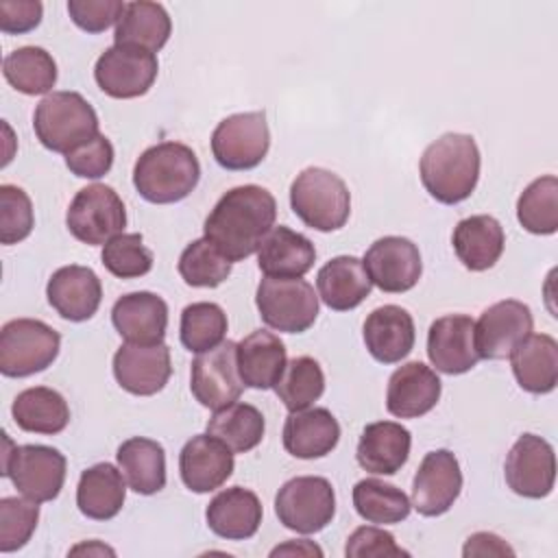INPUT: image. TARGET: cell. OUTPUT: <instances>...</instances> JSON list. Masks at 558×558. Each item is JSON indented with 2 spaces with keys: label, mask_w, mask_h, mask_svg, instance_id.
<instances>
[{
  "label": "cell",
  "mask_w": 558,
  "mask_h": 558,
  "mask_svg": "<svg viewBox=\"0 0 558 558\" xmlns=\"http://www.w3.org/2000/svg\"><path fill=\"white\" fill-rule=\"evenodd\" d=\"M44 7L37 0H2L0 2V31L7 35H22L39 26Z\"/></svg>",
  "instance_id": "obj_50"
},
{
  "label": "cell",
  "mask_w": 558,
  "mask_h": 558,
  "mask_svg": "<svg viewBox=\"0 0 558 558\" xmlns=\"http://www.w3.org/2000/svg\"><path fill=\"white\" fill-rule=\"evenodd\" d=\"M290 207L303 225L316 231L344 227L351 214L347 183L327 168H305L290 185Z\"/></svg>",
  "instance_id": "obj_5"
},
{
  "label": "cell",
  "mask_w": 558,
  "mask_h": 558,
  "mask_svg": "<svg viewBox=\"0 0 558 558\" xmlns=\"http://www.w3.org/2000/svg\"><path fill=\"white\" fill-rule=\"evenodd\" d=\"M318 296L329 310L347 312L357 307L373 288L362 259L353 255H338L329 259L316 275Z\"/></svg>",
  "instance_id": "obj_31"
},
{
  "label": "cell",
  "mask_w": 558,
  "mask_h": 558,
  "mask_svg": "<svg viewBox=\"0 0 558 558\" xmlns=\"http://www.w3.org/2000/svg\"><path fill=\"white\" fill-rule=\"evenodd\" d=\"M504 475L512 493L527 499L547 497L556 482L554 447L536 434L519 436L506 456Z\"/></svg>",
  "instance_id": "obj_14"
},
{
  "label": "cell",
  "mask_w": 558,
  "mask_h": 558,
  "mask_svg": "<svg viewBox=\"0 0 558 558\" xmlns=\"http://www.w3.org/2000/svg\"><path fill=\"white\" fill-rule=\"evenodd\" d=\"M111 323L126 342L157 344L166 336L168 305L153 292H129L113 303Z\"/></svg>",
  "instance_id": "obj_23"
},
{
  "label": "cell",
  "mask_w": 558,
  "mask_h": 558,
  "mask_svg": "<svg viewBox=\"0 0 558 558\" xmlns=\"http://www.w3.org/2000/svg\"><path fill=\"white\" fill-rule=\"evenodd\" d=\"M177 268L192 288H216L231 275V262L207 238L190 242L179 255Z\"/></svg>",
  "instance_id": "obj_43"
},
{
  "label": "cell",
  "mask_w": 558,
  "mask_h": 558,
  "mask_svg": "<svg viewBox=\"0 0 558 558\" xmlns=\"http://www.w3.org/2000/svg\"><path fill=\"white\" fill-rule=\"evenodd\" d=\"M65 225L78 242L105 246L126 227V209L113 187L94 183L76 192L68 207Z\"/></svg>",
  "instance_id": "obj_10"
},
{
  "label": "cell",
  "mask_w": 558,
  "mask_h": 558,
  "mask_svg": "<svg viewBox=\"0 0 558 558\" xmlns=\"http://www.w3.org/2000/svg\"><path fill=\"white\" fill-rule=\"evenodd\" d=\"M364 270L371 281L390 294L412 290L423 272L418 246L401 235H386L375 240L364 253Z\"/></svg>",
  "instance_id": "obj_16"
},
{
  "label": "cell",
  "mask_w": 558,
  "mask_h": 558,
  "mask_svg": "<svg viewBox=\"0 0 558 558\" xmlns=\"http://www.w3.org/2000/svg\"><path fill=\"white\" fill-rule=\"evenodd\" d=\"M512 556L514 549L493 532H475L466 538L462 556Z\"/></svg>",
  "instance_id": "obj_51"
},
{
  "label": "cell",
  "mask_w": 558,
  "mask_h": 558,
  "mask_svg": "<svg viewBox=\"0 0 558 558\" xmlns=\"http://www.w3.org/2000/svg\"><path fill=\"white\" fill-rule=\"evenodd\" d=\"M286 362V344L272 331L257 329L238 342V371L248 388H275Z\"/></svg>",
  "instance_id": "obj_32"
},
{
  "label": "cell",
  "mask_w": 558,
  "mask_h": 558,
  "mask_svg": "<svg viewBox=\"0 0 558 558\" xmlns=\"http://www.w3.org/2000/svg\"><path fill=\"white\" fill-rule=\"evenodd\" d=\"M532 310L517 301L506 299L486 307L473 325L475 351L480 360H504L510 351L532 333Z\"/></svg>",
  "instance_id": "obj_15"
},
{
  "label": "cell",
  "mask_w": 558,
  "mask_h": 558,
  "mask_svg": "<svg viewBox=\"0 0 558 558\" xmlns=\"http://www.w3.org/2000/svg\"><path fill=\"white\" fill-rule=\"evenodd\" d=\"M340 440V425L327 408L290 412L283 423V447L290 456L314 460L331 453Z\"/></svg>",
  "instance_id": "obj_25"
},
{
  "label": "cell",
  "mask_w": 558,
  "mask_h": 558,
  "mask_svg": "<svg viewBox=\"0 0 558 558\" xmlns=\"http://www.w3.org/2000/svg\"><path fill=\"white\" fill-rule=\"evenodd\" d=\"M124 4L120 0H70L68 13L81 31L102 33L111 24H118Z\"/></svg>",
  "instance_id": "obj_48"
},
{
  "label": "cell",
  "mask_w": 558,
  "mask_h": 558,
  "mask_svg": "<svg viewBox=\"0 0 558 558\" xmlns=\"http://www.w3.org/2000/svg\"><path fill=\"white\" fill-rule=\"evenodd\" d=\"M201 179V163L194 150L181 142H159L146 148L133 168L137 194L155 205L183 201Z\"/></svg>",
  "instance_id": "obj_3"
},
{
  "label": "cell",
  "mask_w": 558,
  "mask_h": 558,
  "mask_svg": "<svg viewBox=\"0 0 558 558\" xmlns=\"http://www.w3.org/2000/svg\"><path fill=\"white\" fill-rule=\"evenodd\" d=\"M39 521V506L33 499L2 497L0 499V551L11 554L24 547Z\"/></svg>",
  "instance_id": "obj_45"
},
{
  "label": "cell",
  "mask_w": 558,
  "mask_h": 558,
  "mask_svg": "<svg viewBox=\"0 0 558 558\" xmlns=\"http://www.w3.org/2000/svg\"><path fill=\"white\" fill-rule=\"evenodd\" d=\"M190 390L201 405L214 412L238 401L244 390L238 371V344L227 340L198 353L192 362Z\"/></svg>",
  "instance_id": "obj_12"
},
{
  "label": "cell",
  "mask_w": 558,
  "mask_h": 558,
  "mask_svg": "<svg viewBox=\"0 0 558 558\" xmlns=\"http://www.w3.org/2000/svg\"><path fill=\"white\" fill-rule=\"evenodd\" d=\"M46 296L61 318L83 323L96 314L102 299V286L92 268L70 264L52 272L46 286Z\"/></svg>",
  "instance_id": "obj_20"
},
{
  "label": "cell",
  "mask_w": 558,
  "mask_h": 558,
  "mask_svg": "<svg viewBox=\"0 0 558 558\" xmlns=\"http://www.w3.org/2000/svg\"><path fill=\"white\" fill-rule=\"evenodd\" d=\"M270 148V131L264 111L233 113L211 133L214 159L227 170H251Z\"/></svg>",
  "instance_id": "obj_11"
},
{
  "label": "cell",
  "mask_w": 558,
  "mask_h": 558,
  "mask_svg": "<svg viewBox=\"0 0 558 558\" xmlns=\"http://www.w3.org/2000/svg\"><path fill=\"white\" fill-rule=\"evenodd\" d=\"M2 475L28 499L44 504L59 497L65 482V456L48 445H13L2 434Z\"/></svg>",
  "instance_id": "obj_6"
},
{
  "label": "cell",
  "mask_w": 558,
  "mask_h": 558,
  "mask_svg": "<svg viewBox=\"0 0 558 558\" xmlns=\"http://www.w3.org/2000/svg\"><path fill=\"white\" fill-rule=\"evenodd\" d=\"M170 349L163 342L135 344L124 342L113 355V377L131 395H157L170 379Z\"/></svg>",
  "instance_id": "obj_18"
},
{
  "label": "cell",
  "mask_w": 558,
  "mask_h": 558,
  "mask_svg": "<svg viewBox=\"0 0 558 558\" xmlns=\"http://www.w3.org/2000/svg\"><path fill=\"white\" fill-rule=\"evenodd\" d=\"M344 554L349 558H386V556H410L395 543V536L375 525H362L347 538Z\"/></svg>",
  "instance_id": "obj_49"
},
{
  "label": "cell",
  "mask_w": 558,
  "mask_h": 558,
  "mask_svg": "<svg viewBox=\"0 0 558 558\" xmlns=\"http://www.w3.org/2000/svg\"><path fill=\"white\" fill-rule=\"evenodd\" d=\"M116 458L129 488L137 495H155L166 486V451L157 440L133 436L118 447Z\"/></svg>",
  "instance_id": "obj_35"
},
{
  "label": "cell",
  "mask_w": 558,
  "mask_h": 558,
  "mask_svg": "<svg viewBox=\"0 0 558 558\" xmlns=\"http://www.w3.org/2000/svg\"><path fill=\"white\" fill-rule=\"evenodd\" d=\"M255 305L262 320L283 333H303L318 316V296L301 277H264L255 292Z\"/></svg>",
  "instance_id": "obj_9"
},
{
  "label": "cell",
  "mask_w": 558,
  "mask_h": 558,
  "mask_svg": "<svg viewBox=\"0 0 558 558\" xmlns=\"http://www.w3.org/2000/svg\"><path fill=\"white\" fill-rule=\"evenodd\" d=\"M442 384L427 364L408 362L399 366L386 388V410L397 418H416L436 408Z\"/></svg>",
  "instance_id": "obj_22"
},
{
  "label": "cell",
  "mask_w": 558,
  "mask_h": 558,
  "mask_svg": "<svg viewBox=\"0 0 558 558\" xmlns=\"http://www.w3.org/2000/svg\"><path fill=\"white\" fill-rule=\"evenodd\" d=\"M275 512L283 527L299 534L325 530L336 514V493L320 475H299L288 480L277 497Z\"/></svg>",
  "instance_id": "obj_8"
},
{
  "label": "cell",
  "mask_w": 558,
  "mask_h": 558,
  "mask_svg": "<svg viewBox=\"0 0 558 558\" xmlns=\"http://www.w3.org/2000/svg\"><path fill=\"white\" fill-rule=\"evenodd\" d=\"M517 384L532 395H547L558 384V342L547 333H530L510 351Z\"/></svg>",
  "instance_id": "obj_29"
},
{
  "label": "cell",
  "mask_w": 558,
  "mask_h": 558,
  "mask_svg": "<svg viewBox=\"0 0 558 558\" xmlns=\"http://www.w3.org/2000/svg\"><path fill=\"white\" fill-rule=\"evenodd\" d=\"M61 336L37 318H13L0 331V373L28 377L46 371L59 355Z\"/></svg>",
  "instance_id": "obj_7"
},
{
  "label": "cell",
  "mask_w": 558,
  "mask_h": 558,
  "mask_svg": "<svg viewBox=\"0 0 558 558\" xmlns=\"http://www.w3.org/2000/svg\"><path fill=\"white\" fill-rule=\"evenodd\" d=\"M355 512L368 523H401L412 510L408 495L381 480L366 477L353 486Z\"/></svg>",
  "instance_id": "obj_39"
},
{
  "label": "cell",
  "mask_w": 558,
  "mask_h": 558,
  "mask_svg": "<svg viewBox=\"0 0 558 558\" xmlns=\"http://www.w3.org/2000/svg\"><path fill=\"white\" fill-rule=\"evenodd\" d=\"M33 129L41 146L68 155L98 135V116L78 92H52L35 107Z\"/></svg>",
  "instance_id": "obj_4"
},
{
  "label": "cell",
  "mask_w": 558,
  "mask_h": 558,
  "mask_svg": "<svg viewBox=\"0 0 558 558\" xmlns=\"http://www.w3.org/2000/svg\"><path fill=\"white\" fill-rule=\"evenodd\" d=\"M368 353L381 364L401 362L414 347V320L408 310L399 305L375 307L362 327Z\"/></svg>",
  "instance_id": "obj_24"
},
{
  "label": "cell",
  "mask_w": 558,
  "mask_h": 558,
  "mask_svg": "<svg viewBox=\"0 0 558 558\" xmlns=\"http://www.w3.org/2000/svg\"><path fill=\"white\" fill-rule=\"evenodd\" d=\"M517 220L534 235H551L558 229V179H534L517 201Z\"/></svg>",
  "instance_id": "obj_40"
},
{
  "label": "cell",
  "mask_w": 558,
  "mask_h": 558,
  "mask_svg": "<svg viewBox=\"0 0 558 558\" xmlns=\"http://www.w3.org/2000/svg\"><path fill=\"white\" fill-rule=\"evenodd\" d=\"M279 401L290 410H305L325 392V373L310 355H299L286 362V368L275 384Z\"/></svg>",
  "instance_id": "obj_41"
},
{
  "label": "cell",
  "mask_w": 558,
  "mask_h": 558,
  "mask_svg": "<svg viewBox=\"0 0 558 558\" xmlns=\"http://www.w3.org/2000/svg\"><path fill=\"white\" fill-rule=\"evenodd\" d=\"M65 166L72 174L81 179H100L113 166V146L102 133H98L72 153H68Z\"/></svg>",
  "instance_id": "obj_47"
},
{
  "label": "cell",
  "mask_w": 558,
  "mask_h": 558,
  "mask_svg": "<svg viewBox=\"0 0 558 558\" xmlns=\"http://www.w3.org/2000/svg\"><path fill=\"white\" fill-rule=\"evenodd\" d=\"M105 268L120 279L144 277L153 268V253L144 246L140 233H120L111 238L100 253Z\"/></svg>",
  "instance_id": "obj_44"
},
{
  "label": "cell",
  "mask_w": 558,
  "mask_h": 558,
  "mask_svg": "<svg viewBox=\"0 0 558 558\" xmlns=\"http://www.w3.org/2000/svg\"><path fill=\"white\" fill-rule=\"evenodd\" d=\"M227 333V314L220 305L209 301H198L187 305L181 312L179 336L187 351L203 353L220 342H225Z\"/></svg>",
  "instance_id": "obj_42"
},
{
  "label": "cell",
  "mask_w": 558,
  "mask_h": 558,
  "mask_svg": "<svg viewBox=\"0 0 558 558\" xmlns=\"http://www.w3.org/2000/svg\"><path fill=\"white\" fill-rule=\"evenodd\" d=\"M279 554H296V556H323V549L310 541H288L286 545H279L270 551V556H279Z\"/></svg>",
  "instance_id": "obj_52"
},
{
  "label": "cell",
  "mask_w": 558,
  "mask_h": 558,
  "mask_svg": "<svg viewBox=\"0 0 558 558\" xmlns=\"http://www.w3.org/2000/svg\"><path fill=\"white\" fill-rule=\"evenodd\" d=\"M11 414L15 425L31 434L52 436L63 432L70 423L68 401L63 399L61 392L46 386L22 390L13 399Z\"/></svg>",
  "instance_id": "obj_36"
},
{
  "label": "cell",
  "mask_w": 558,
  "mask_h": 558,
  "mask_svg": "<svg viewBox=\"0 0 558 558\" xmlns=\"http://www.w3.org/2000/svg\"><path fill=\"white\" fill-rule=\"evenodd\" d=\"M462 490V471L449 449L429 451L412 480V506L423 517L445 514Z\"/></svg>",
  "instance_id": "obj_17"
},
{
  "label": "cell",
  "mask_w": 558,
  "mask_h": 558,
  "mask_svg": "<svg viewBox=\"0 0 558 558\" xmlns=\"http://www.w3.org/2000/svg\"><path fill=\"white\" fill-rule=\"evenodd\" d=\"M410 447L412 436L401 423L377 421L362 429L355 458L357 464L368 473L392 475L408 462Z\"/></svg>",
  "instance_id": "obj_27"
},
{
  "label": "cell",
  "mask_w": 558,
  "mask_h": 558,
  "mask_svg": "<svg viewBox=\"0 0 558 558\" xmlns=\"http://www.w3.org/2000/svg\"><path fill=\"white\" fill-rule=\"evenodd\" d=\"M172 31L168 11L157 2H126L124 11L116 24L113 41L116 46L140 48L146 52H157L166 46Z\"/></svg>",
  "instance_id": "obj_34"
},
{
  "label": "cell",
  "mask_w": 558,
  "mask_h": 558,
  "mask_svg": "<svg viewBox=\"0 0 558 558\" xmlns=\"http://www.w3.org/2000/svg\"><path fill=\"white\" fill-rule=\"evenodd\" d=\"M314 262L316 248L312 240L283 225L272 227L257 248V266L266 277L296 279L303 277Z\"/></svg>",
  "instance_id": "obj_26"
},
{
  "label": "cell",
  "mask_w": 558,
  "mask_h": 558,
  "mask_svg": "<svg viewBox=\"0 0 558 558\" xmlns=\"http://www.w3.org/2000/svg\"><path fill=\"white\" fill-rule=\"evenodd\" d=\"M2 74L20 94L48 96L57 83V63L48 50L39 46H22L4 57Z\"/></svg>",
  "instance_id": "obj_38"
},
{
  "label": "cell",
  "mask_w": 558,
  "mask_h": 558,
  "mask_svg": "<svg viewBox=\"0 0 558 558\" xmlns=\"http://www.w3.org/2000/svg\"><path fill=\"white\" fill-rule=\"evenodd\" d=\"M264 432V414L255 405L240 401L216 410L207 421V434L218 438L233 453H246L255 449L262 442Z\"/></svg>",
  "instance_id": "obj_37"
},
{
  "label": "cell",
  "mask_w": 558,
  "mask_h": 558,
  "mask_svg": "<svg viewBox=\"0 0 558 558\" xmlns=\"http://www.w3.org/2000/svg\"><path fill=\"white\" fill-rule=\"evenodd\" d=\"M262 514L259 497L242 486L220 490L205 510L209 530L227 541L251 538L259 530Z\"/></svg>",
  "instance_id": "obj_28"
},
{
  "label": "cell",
  "mask_w": 558,
  "mask_h": 558,
  "mask_svg": "<svg viewBox=\"0 0 558 558\" xmlns=\"http://www.w3.org/2000/svg\"><path fill=\"white\" fill-rule=\"evenodd\" d=\"M157 72L159 63L153 52L113 44L98 57L94 78L107 96L126 100L144 96L153 87Z\"/></svg>",
  "instance_id": "obj_13"
},
{
  "label": "cell",
  "mask_w": 558,
  "mask_h": 558,
  "mask_svg": "<svg viewBox=\"0 0 558 558\" xmlns=\"http://www.w3.org/2000/svg\"><path fill=\"white\" fill-rule=\"evenodd\" d=\"M277 201L262 185H238L220 196L205 218V238L233 264L253 255L275 227Z\"/></svg>",
  "instance_id": "obj_1"
},
{
  "label": "cell",
  "mask_w": 558,
  "mask_h": 558,
  "mask_svg": "<svg viewBox=\"0 0 558 558\" xmlns=\"http://www.w3.org/2000/svg\"><path fill=\"white\" fill-rule=\"evenodd\" d=\"M78 551H87V554H111L113 556V549H109V547H105V545H100V543H92V545H76L70 554H78Z\"/></svg>",
  "instance_id": "obj_53"
},
{
  "label": "cell",
  "mask_w": 558,
  "mask_h": 558,
  "mask_svg": "<svg viewBox=\"0 0 558 558\" xmlns=\"http://www.w3.org/2000/svg\"><path fill=\"white\" fill-rule=\"evenodd\" d=\"M126 497V480L120 469L109 462H98L81 473L76 486V506L81 514L94 521L113 519Z\"/></svg>",
  "instance_id": "obj_33"
},
{
  "label": "cell",
  "mask_w": 558,
  "mask_h": 558,
  "mask_svg": "<svg viewBox=\"0 0 558 558\" xmlns=\"http://www.w3.org/2000/svg\"><path fill=\"white\" fill-rule=\"evenodd\" d=\"M35 225L33 203L17 185H0V242L17 244L31 235Z\"/></svg>",
  "instance_id": "obj_46"
},
{
  "label": "cell",
  "mask_w": 558,
  "mask_h": 558,
  "mask_svg": "<svg viewBox=\"0 0 558 558\" xmlns=\"http://www.w3.org/2000/svg\"><path fill=\"white\" fill-rule=\"evenodd\" d=\"M453 251L458 259L473 272H482L493 268L506 244L504 227L497 218L488 214H477L460 220L451 235Z\"/></svg>",
  "instance_id": "obj_30"
},
{
  "label": "cell",
  "mask_w": 558,
  "mask_h": 558,
  "mask_svg": "<svg viewBox=\"0 0 558 558\" xmlns=\"http://www.w3.org/2000/svg\"><path fill=\"white\" fill-rule=\"evenodd\" d=\"M473 325V318L466 314H447L429 325L427 357L436 371L445 375H462L480 362Z\"/></svg>",
  "instance_id": "obj_19"
},
{
  "label": "cell",
  "mask_w": 558,
  "mask_h": 558,
  "mask_svg": "<svg viewBox=\"0 0 558 558\" xmlns=\"http://www.w3.org/2000/svg\"><path fill=\"white\" fill-rule=\"evenodd\" d=\"M179 473L192 493H211L233 473V451L209 434L192 436L179 453Z\"/></svg>",
  "instance_id": "obj_21"
},
{
  "label": "cell",
  "mask_w": 558,
  "mask_h": 558,
  "mask_svg": "<svg viewBox=\"0 0 558 558\" xmlns=\"http://www.w3.org/2000/svg\"><path fill=\"white\" fill-rule=\"evenodd\" d=\"M480 148L466 133H445L432 142L418 163L423 187L445 205L466 201L480 179Z\"/></svg>",
  "instance_id": "obj_2"
}]
</instances>
